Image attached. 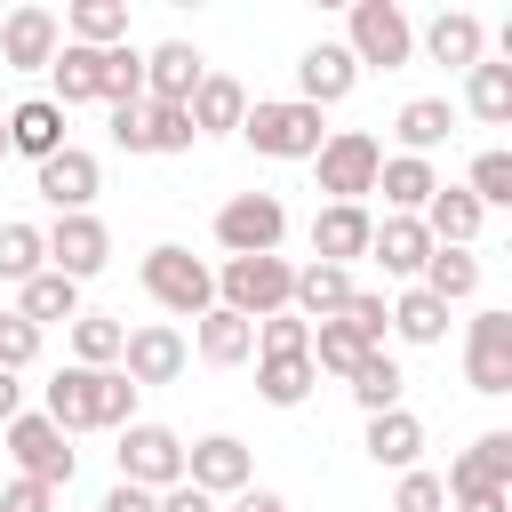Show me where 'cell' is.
<instances>
[{"instance_id":"6da1fadb","label":"cell","mask_w":512,"mask_h":512,"mask_svg":"<svg viewBox=\"0 0 512 512\" xmlns=\"http://www.w3.org/2000/svg\"><path fill=\"white\" fill-rule=\"evenodd\" d=\"M40 416L72 440V432H128L136 424V384L128 368H56L40 392Z\"/></svg>"},{"instance_id":"7a4b0ae2","label":"cell","mask_w":512,"mask_h":512,"mask_svg":"<svg viewBox=\"0 0 512 512\" xmlns=\"http://www.w3.org/2000/svg\"><path fill=\"white\" fill-rule=\"evenodd\" d=\"M240 136H248L264 160H320V144H328L336 128L320 120V104H296V96H256V104H248V120H240Z\"/></svg>"},{"instance_id":"3957f363","label":"cell","mask_w":512,"mask_h":512,"mask_svg":"<svg viewBox=\"0 0 512 512\" xmlns=\"http://www.w3.org/2000/svg\"><path fill=\"white\" fill-rule=\"evenodd\" d=\"M216 304L240 312V320H272L296 304V264L288 256H224L216 272Z\"/></svg>"},{"instance_id":"277c9868","label":"cell","mask_w":512,"mask_h":512,"mask_svg":"<svg viewBox=\"0 0 512 512\" xmlns=\"http://www.w3.org/2000/svg\"><path fill=\"white\" fill-rule=\"evenodd\" d=\"M144 296L160 312H176V320H200V312H216V272L192 248L160 240V248H144Z\"/></svg>"},{"instance_id":"5b68a950","label":"cell","mask_w":512,"mask_h":512,"mask_svg":"<svg viewBox=\"0 0 512 512\" xmlns=\"http://www.w3.org/2000/svg\"><path fill=\"white\" fill-rule=\"evenodd\" d=\"M280 240H288L280 192H232V200L216 208V248H224V256H280Z\"/></svg>"},{"instance_id":"8992f818","label":"cell","mask_w":512,"mask_h":512,"mask_svg":"<svg viewBox=\"0 0 512 512\" xmlns=\"http://www.w3.org/2000/svg\"><path fill=\"white\" fill-rule=\"evenodd\" d=\"M344 48H352L360 72H368V64H376V72H400V64L416 56V24H408L392 0H360L352 24H344Z\"/></svg>"},{"instance_id":"52a82bcc","label":"cell","mask_w":512,"mask_h":512,"mask_svg":"<svg viewBox=\"0 0 512 512\" xmlns=\"http://www.w3.org/2000/svg\"><path fill=\"white\" fill-rule=\"evenodd\" d=\"M112 456H120V480H128V488H152V496L184 488V440H176L168 424H144V416H136Z\"/></svg>"},{"instance_id":"ba28073f","label":"cell","mask_w":512,"mask_h":512,"mask_svg":"<svg viewBox=\"0 0 512 512\" xmlns=\"http://www.w3.org/2000/svg\"><path fill=\"white\" fill-rule=\"evenodd\" d=\"M312 168H320V192H328V200H368L376 176H384V144H376L368 128H336Z\"/></svg>"},{"instance_id":"9c48e42d","label":"cell","mask_w":512,"mask_h":512,"mask_svg":"<svg viewBox=\"0 0 512 512\" xmlns=\"http://www.w3.org/2000/svg\"><path fill=\"white\" fill-rule=\"evenodd\" d=\"M8 464H16V480H40V488H72V448H64V432L40 416V408H24L8 432Z\"/></svg>"},{"instance_id":"30bf717a","label":"cell","mask_w":512,"mask_h":512,"mask_svg":"<svg viewBox=\"0 0 512 512\" xmlns=\"http://www.w3.org/2000/svg\"><path fill=\"white\" fill-rule=\"evenodd\" d=\"M464 384L472 392H488V400H504L512 392V312H472V328H464Z\"/></svg>"},{"instance_id":"8fae6325","label":"cell","mask_w":512,"mask_h":512,"mask_svg":"<svg viewBox=\"0 0 512 512\" xmlns=\"http://www.w3.org/2000/svg\"><path fill=\"white\" fill-rule=\"evenodd\" d=\"M32 192H40L56 216H88V208H96V192H104V168H96V152L64 144L56 160H40V168H32Z\"/></svg>"},{"instance_id":"7c38bea8","label":"cell","mask_w":512,"mask_h":512,"mask_svg":"<svg viewBox=\"0 0 512 512\" xmlns=\"http://www.w3.org/2000/svg\"><path fill=\"white\" fill-rule=\"evenodd\" d=\"M64 48V16L56 8H8L0 16V64L8 72H48Z\"/></svg>"},{"instance_id":"4fadbf2b","label":"cell","mask_w":512,"mask_h":512,"mask_svg":"<svg viewBox=\"0 0 512 512\" xmlns=\"http://www.w3.org/2000/svg\"><path fill=\"white\" fill-rule=\"evenodd\" d=\"M112 264V232H104V216L88 208V216H56L48 224V272H64V280H96Z\"/></svg>"},{"instance_id":"5bb4252c","label":"cell","mask_w":512,"mask_h":512,"mask_svg":"<svg viewBox=\"0 0 512 512\" xmlns=\"http://www.w3.org/2000/svg\"><path fill=\"white\" fill-rule=\"evenodd\" d=\"M184 480H192L200 496H240V488H256L248 440H232V432H208V440H192V448H184Z\"/></svg>"},{"instance_id":"9a60e30c","label":"cell","mask_w":512,"mask_h":512,"mask_svg":"<svg viewBox=\"0 0 512 512\" xmlns=\"http://www.w3.org/2000/svg\"><path fill=\"white\" fill-rule=\"evenodd\" d=\"M360 88V64H352V48L344 40H312L304 56H296V104H344Z\"/></svg>"},{"instance_id":"2e32d148","label":"cell","mask_w":512,"mask_h":512,"mask_svg":"<svg viewBox=\"0 0 512 512\" xmlns=\"http://www.w3.org/2000/svg\"><path fill=\"white\" fill-rule=\"evenodd\" d=\"M184 360H192V344L168 328V320H144V328H128V352H120V368H128V384L144 392V384H176L184 376Z\"/></svg>"},{"instance_id":"e0dca14e","label":"cell","mask_w":512,"mask_h":512,"mask_svg":"<svg viewBox=\"0 0 512 512\" xmlns=\"http://www.w3.org/2000/svg\"><path fill=\"white\" fill-rule=\"evenodd\" d=\"M368 240H376L368 200H328V208L312 216V256H320V264H344V272H352V256H368Z\"/></svg>"},{"instance_id":"ac0fdd59","label":"cell","mask_w":512,"mask_h":512,"mask_svg":"<svg viewBox=\"0 0 512 512\" xmlns=\"http://www.w3.org/2000/svg\"><path fill=\"white\" fill-rule=\"evenodd\" d=\"M200 80H208V64H200L192 40H160V48H144V96H152V104H192Z\"/></svg>"},{"instance_id":"d6986e66","label":"cell","mask_w":512,"mask_h":512,"mask_svg":"<svg viewBox=\"0 0 512 512\" xmlns=\"http://www.w3.org/2000/svg\"><path fill=\"white\" fill-rule=\"evenodd\" d=\"M424 56L448 64V72H472V64L488 56V24H480L472 8H440V16L424 24Z\"/></svg>"},{"instance_id":"ffe728a7","label":"cell","mask_w":512,"mask_h":512,"mask_svg":"<svg viewBox=\"0 0 512 512\" xmlns=\"http://www.w3.org/2000/svg\"><path fill=\"white\" fill-rule=\"evenodd\" d=\"M368 256H376L392 280H424V264H432V232H424V216H376Z\"/></svg>"},{"instance_id":"44dd1931","label":"cell","mask_w":512,"mask_h":512,"mask_svg":"<svg viewBox=\"0 0 512 512\" xmlns=\"http://www.w3.org/2000/svg\"><path fill=\"white\" fill-rule=\"evenodd\" d=\"M448 496H472V488H512V432H480L448 472H440Z\"/></svg>"},{"instance_id":"7402d4cb","label":"cell","mask_w":512,"mask_h":512,"mask_svg":"<svg viewBox=\"0 0 512 512\" xmlns=\"http://www.w3.org/2000/svg\"><path fill=\"white\" fill-rule=\"evenodd\" d=\"M8 152H24L32 168H40V160H56V152H64V104H48V96L8 104Z\"/></svg>"},{"instance_id":"603a6c76","label":"cell","mask_w":512,"mask_h":512,"mask_svg":"<svg viewBox=\"0 0 512 512\" xmlns=\"http://www.w3.org/2000/svg\"><path fill=\"white\" fill-rule=\"evenodd\" d=\"M48 104H104V48H56V64H48Z\"/></svg>"},{"instance_id":"cb8c5ba5","label":"cell","mask_w":512,"mask_h":512,"mask_svg":"<svg viewBox=\"0 0 512 512\" xmlns=\"http://www.w3.org/2000/svg\"><path fill=\"white\" fill-rule=\"evenodd\" d=\"M480 224H488V208H480L464 184H440V192L424 200V232H432V248H472Z\"/></svg>"},{"instance_id":"d4e9b609","label":"cell","mask_w":512,"mask_h":512,"mask_svg":"<svg viewBox=\"0 0 512 512\" xmlns=\"http://www.w3.org/2000/svg\"><path fill=\"white\" fill-rule=\"evenodd\" d=\"M392 136H400V152L432 160V152L456 136V112H448V96H408V104L392 112Z\"/></svg>"},{"instance_id":"484cf974","label":"cell","mask_w":512,"mask_h":512,"mask_svg":"<svg viewBox=\"0 0 512 512\" xmlns=\"http://www.w3.org/2000/svg\"><path fill=\"white\" fill-rule=\"evenodd\" d=\"M376 192H384V216H424V200L440 192V176H432V160H416V152H384Z\"/></svg>"},{"instance_id":"4316f807","label":"cell","mask_w":512,"mask_h":512,"mask_svg":"<svg viewBox=\"0 0 512 512\" xmlns=\"http://www.w3.org/2000/svg\"><path fill=\"white\" fill-rule=\"evenodd\" d=\"M192 352H200L208 368H240V360L256 352V320H240V312H224V304H216V312H200V320H192Z\"/></svg>"},{"instance_id":"83f0119b","label":"cell","mask_w":512,"mask_h":512,"mask_svg":"<svg viewBox=\"0 0 512 512\" xmlns=\"http://www.w3.org/2000/svg\"><path fill=\"white\" fill-rule=\"evenodd\" d=\"M184 112H192V136H224V128H240V120H248V88H240L232 72H208V80L192 88V104H184Z\"/></svg>"},{"instance_id":"f1b7e54d","label":"cell","mask_w":512,"mask_h":512,"mask_svg":"<svg viewBox=\"0 0 512 512\" xmlns=\"http://www.w3.org/2000/svg\"><path fill=\"white\" fill-rule=\"evenodd\" d=\"M16 312H24V320H32L40 336H48L56 320L72 328V320H80L88 304H80V280H64V272H40V280H24V288H16Z\"/></svg>"},{"instance_id":"f546056e","label":"cell","mask_w":512,"mask_h":512,"mask_svg":"<svg viewBox=\"0 0 512 512\" xmlns=\"http://www.w3.org/2000/svg\"><path fill=\"white\" fill-rule=\"evenodd\" d=\"M344 304H352V272H344V264H320V256L296 264V304H288V312H304V320H336Z\"/></svg>"},{"instance_id":"4dcf8cb0","label":"cell","mask_w":512,"mask_h":512,"mask_svg":"<svg viewBox=\"0 0 512 512\" xmlns=\"http://www.w3.org/2000/svg\"><path fill=\"white\" fill-rule=\"evenodd\" d=\"M368 456L392 464V472H416V456H424V416H408V408L368 416Z\"/></svg>"},{"instance_id":"1f68e13d","label":"cell","mask_w":512,"mask_h":512,"mask_svg":"<svg viewBox=\"0 0 512 512\" xmlns=\"http://www.w3.org/2000/svg\"><path fill=\"white\" fill-rule=\"evenodd\" d=\"M464 112H472V120H488V128H512V64L480 56V64L464 72Z\"/></svg>"},{"instance_id":"d6a6232c","label":"cell","mask_w":512,"mask_h":512,"mask_svg":"<svg viewBox=\"0 0 512 512\" xmlns=\"http://www.w3.org/2000/svg\"><path fill=\"white\" fill-rule=\"evenodd\" d=\"M64 40H72V48H120V40H128V8H120V0H72Z\"/></svg>"},{"instance_id":"836d02e7","label":"cell","mask_w":512,"mask_h":512,"mask_svg":"<svg viewBox=\"0 0 512 512\" xmlns=\"http://www.w3.org/2000/svg\"><path fill=\"white\" fill-rule=\"evenodd\" d=\"M120 352H128V328L112 312H80L72 320V368H120Z\"/></svg>"},{"instance_id":"e575fe53","label":"cell","mask_w":512,"mask_h":512,"mask_svg":"<svg viewBox=\"0 0 512 512\" xmlns=\"http://www.w3.org/2000/svg\"><path fill=\"white\" fill-rule=\"evenodd\" d=\"M344 384H352L360 416H384V408H400V392H408V376H400V360H392V352H368Z\"/></svg>"},{"instance_id":"d590c367","label":"cell","mask_w":512,"mask_h":512,"mask_svg":"<svg viewBox=\"0 0 512 512\" xmlns=\"http://www.w3.org/2000/svg\"><path fill=\"white\" fill-rule=\"evenodd\" d=\"M40 272H48V224H24V216L0 224V280L24 288V280H40Z\"/></svg>"},{"instance_id":"8d00e7d4","label":"cell","mask_w":512,"mask_h":512,"mask_svg":"<svg viewBox=\"0 0 512 512\" xmlns=\"http://www.w3.org/2000/svg\"><path fill=\"white\" fill-rule=\"evenodd\" d=\"M416 288L440 296V304H464V296L480 288V256H472V248H432V264H424Z\"/></svg>"},{"instance_id":"74e56055","label":"cell","mask_w":512,"mask_h":512,"mask_svg":"<svg viewBox=\"0 0 512 512\" xmlns=\"http://www.w3.org/2000/svg\"><path fill=\"white\" fill-rule=\"evenodd\" d=\"M392 336H408V344H440V336H448V304L424 296V288H400V296H392Z\"/></svg>"},{"instance_id":"f35d334b","label":"cell","mask_w":512,"mask_h":512,"mask_svg":"<svg viewBox=\"0 0 512 512\" xmlns=\"http://www.w3.org/2000/svg\"><path fill=\"white\" fill-rule=\"evenodd\" d=\"M464 192H472L480 208H512V144H488V152H472V168H464Z\"/></svg>"},{"instance_id":"ab89813d","label":"cell","mask_w":512,"mask_h":512,"mask_svg":"<svg viewBox=\"0 0 512 512\" xmlns=\"http://www.w3.org/2000/svg\"><path fill=\"white\" fill-rule=\"evenodd\" d=\"M136 152H192V112L144 96V136H136Z\"/></svg>"},{"instance_id":"60d3db41","label":"cell","mask_w":512,"mask_h":512,"mask_svg":"<svg viewBox=\"0 0 512 512\" xmlns=\"http://www.w3.org/2000/svg\"><path fill=\"white\" fill-rule=\"evenodd\" d=\"M304 352H312V320H304V312L256 320V360H304Z\"/></svg>"},{"instance_id":"b9f144b4","label":"cell","mask_w":512,"mask_h":512,"mask_svg":"<svg viewBox=\"0 0 512 512\" xmlns=\"http://www.w3.org/2000/svg\"><path fill=\"white\" fill-rule=\"evenodd\" d=\"M368 360V344L344 328V320H312V368H328V376H352Z\"/></svg>"},{"instance_id":"7bdbcfd3","label":"cell","mask_w":512,"mask_h":512,"mask_svg":"<svg viewBox=\"0 0 512 512\" xmlns=\"http://www.w3.org/2000/svg\"><path fill=\"white\" fill-rule=\"evenodd\" d=\"M312 376H320L312 352H304V360H256V392H264L272 408H296V400L312 392Z\"/></svg>"},{"instance_id":"ee69618b","label":"cell","mask_w":512,"mask_h":512,"mask_svg":"<svg viewBox=\"0 0 512 512\" xmlns=\"http://www.w3.org/2000/svg\"><path fill=\"white\" fill-rule=\"evenodd\" d=\"M336 320H344V328H352V336H360L368 352H384V328H392V304H384L376 288H352V304H344Z\"/></svg>"},{"instance_id":"f6af8a7d","label":"cell","mask_w":512,"mask_h":512,"mask_svg":"<svg viewBox=\"0 0 512 512\" xmlns=\"http://www.w3.org/2000/svg\"><path fill=\"white\" fill-rule=\"evenodd\" d=\"M32 360H40V328H32L24 312H0V368H8V376H24Z\"/></svg>"},{"instance_id":"bcb514c9","label":"cell","mask_w":512,"mask_h":512,"mask_svg":"<svg viewBox=\"0 0 512 512\" xmlns=\"http://www.w3.org/2000/svg\"><path fill=\"white\" fill-rule=\"evenodd\" d=\"M392 512H448V488H440V472H400V488H392Z\"/></svg>"},{"instance_id":"7dc6e473","label":"cell","mask_w":512,"mask_h":512,"mask_svg":"<svg viewBox=\"0 0 512 512\" xmlns=\"http://www.w3.org/2000/svg\"><path fill=\"white\" fill-rule=\"evenodd\" d=\"M0 512H56V488H40V480H8V488H0Z\"/></svg>"},{"instance_id":"c3c4849f","label":"cell","mask_w":512,"mask_h":512,"mask_svg":"<svg viewBox=\"0 0 512 512\" xmlns=\"http://www.w3.org/2000/svg\"><path fill=\"white\" fill-rule=\"evenodd\" d=\"M96 512H160V496H152V488H128V480H112Z\"/></svg>"},{"instance_id":"681fc988","label":"cell","mask_w":512,"mask_h":512,"mask_svg":"<svg viewBox=\"0 0 512 512\" xmlns=\"http://www.w3.org/2000/svg\"><path fill=\"white\" fill-rule=\"evenodd\" d=\"M160 512H224V504H216V496H200V488L184 480V488H168V496H160Z\"/></svg>"},{"instance_id":"f907efd6","label":"cell","mask_w":512,"mask_h":512,"mask_svg":"<svg viewBox=\"0 0 512 512\" xmlns=\"http://www.w3.org/2000/svg\"><path fill=\"white\" fill-rule=\"evenodd\" d=\"M456 512H512V496L504 488H472V496H456Z\"/></svg>"},{"instance_id":"816d5d0a","label":"cell","mask_w":512,"mask_h":512,"mask_svg":"<svg viewBox=\"0 0 512 512\" xmlns=\"http://www.w3.org/2000/svg\"><path fill=\"white\" fill-rule=\"evenodd\" d=\"M16 416H24V384H16V376H8V368H0V432H8V424H16Z\"/></svg>"},{"instance_id":"f5cc1de1","label":"cell","mask_w":512,"mask_h":512,"mask_svg":"<svg viewBox=\"0 0 512 512\" xmlns=\"http://www.w3.org/2000/svg\"><path fill=\"white\" fill-rule=\"evenodd\" d=\"M232 512H288V504H280L272 488H240V496H232Z\"/></svg>"},{"instance_id":"db71d44e","label":"cell","mask_w":512,"mask_h":512,"mask_svg":"<svg viewBox=\"0 0 512 512\" xmlns=\"http://www.w3.org/2000/svg\"><path fill=\"white\" fill-rule=\"evenodd\" d=\"M496 64H512V16L496 24Z\"/></svg>"},{"instance_id":"11a10c76","label":"cell","mask_w":512,"mask_h":512,"mask_svg":"<svg viewBox=\"0 0 512 512\" xmlns=\"http://www.w3.org/2000/svg\"><path fill=\"white\" fill-rule=\"evenodd\" d=\"M0 152H8V112H0Z\"/></svg>"},{"instance_id":"9f6ffc18","label":"cell","mask_w":512,"mask_h":512,"mask_svg":"<svg viewBox=\"0 0 512 512\" xmlns=\"http://www.w3.org/2000/svg\"><path fill=\"white\" fill-rule=\"evenodd\" d=\"M504 256H512V232H504Z\"/></svg>"}]
</instances>
